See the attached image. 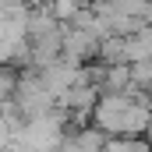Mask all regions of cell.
<instances>
[{
    "label": "cell",
    "mask_w": 152,
    "mask_h": 152,
    "mask_svg": "<svg viewBox=\"0 0 152 152\" xmlns=\"http://www.w3.org/2000/svg\"><path fill=\"white\" fill-rule=\"evenodd\" d=\"M145 142L152 145V120H149V131H145Z\"/></svg>",
    "instance_id": "obj_8"
},
{
    "label": "cell",
    "mask_w": 152,
    "mask_h": 152,
    "mask_svg": "<svg viewBox=\"0 0 152 152\" xmlns=\"http://www.w3.org/2000/svg\"><path fill=\"white\" fill-rule=\"evenodd\" d=\"M99 50H103V39H96L88 28H78V25L64 28V57L67 60H75V64L85 67L92 57H99Z\"/></svg>",
    "instance_id": "obj_5"
},
{
    "label": "cell",
    "mask_w": 152,
    "mask_h": 152,
    "mask_svg": "<svg viewBox=\"0 0 152 152\" xmlns=\"http://www.w3.org/2000/svg\"><path fill=\"white\" fill-rule=\"evenodd\" d=\"M46 7H50V14H53L60 25H71L81 11L92 7V0H46Z\"/></svg>",
    "instance_id": "obj_6"
},
{
    "label": "cell",
    "mask_w": 152,
    "mask_h": 152,
    "mask_svg": "<svg viewBox=\"0 0 152 152\" xmlns=\"http://www.w3.org/2000/svg\"><path fill=\"white\" fill-rule=\"evenodd\" d=\"M149 120H152V96L145 88L99 96L92 110V127H99L106 138H145Z\"/></svg>",
    "instance_id": "obj_1"
},
{
    "label": "cell",
    "mask_w": 152,
    "mask_h": 152,
    "mask_svg": "<svg viewBox=\"0 0 152 152\" xmlns=\"http://www.w3.org/2000/svg\"><path fill=\"white\" fill-rule=\"evenodd\" d=\"M67 113L57 106L42 117L25 120V127L14 134V142L7 145V152H60L67 142Z\"/></svg>",
    "instance_id": "obj_2"
},
{
    "label": "cell",
    "mask_w": 152,
    "mask_h": 152,
    "mask_svg": "<svg viewBox=\"0 0 152 152\" xmlns=\"http://www.w3.org/2000/svg\"><path fill=\"white\" fill-rule=\"evenodd\" d=\"M42 78V85L50 88V96L57 99V106H60V99L67 96V88L81 81V64L75 60H67V57H60V60H53V64H46L42 71H36Z\"/></svg>",
    "instance_id": "obj_4"
},
{
    "label": "cell",
    "mask_w": 152,
    "mask_h": 152,
    "mask_svg": "<svg viewBox=\"0 0 152 152\" xmlns=\"http://www.w3.org/2000/svg\"><path fill=\"white\" fill-rule=\"evenodd\" d=\"M11 103H14V110L25 117V120L42 117V113H50V110H57V99L50 96V88L42 85V78H39L36 71H28V75L18 78V88H14Z\"/></svg>",
    "instance_id": "obj_3"
},
{
    "label": "cell",
    "mask_w": 152,
    "mask_h": 152,
    "mask_svg": "<svg viewBox=\"0 0 152 152\" xmlns=\"http://www.w3.org/2000/svg\"><path fill=\"white\" fill-rule=\"evenodd\" d=\"M103 152H152L145 138H106Z\"/></svg>",
    "instance_id": "obj_7"
}]
</instances>
